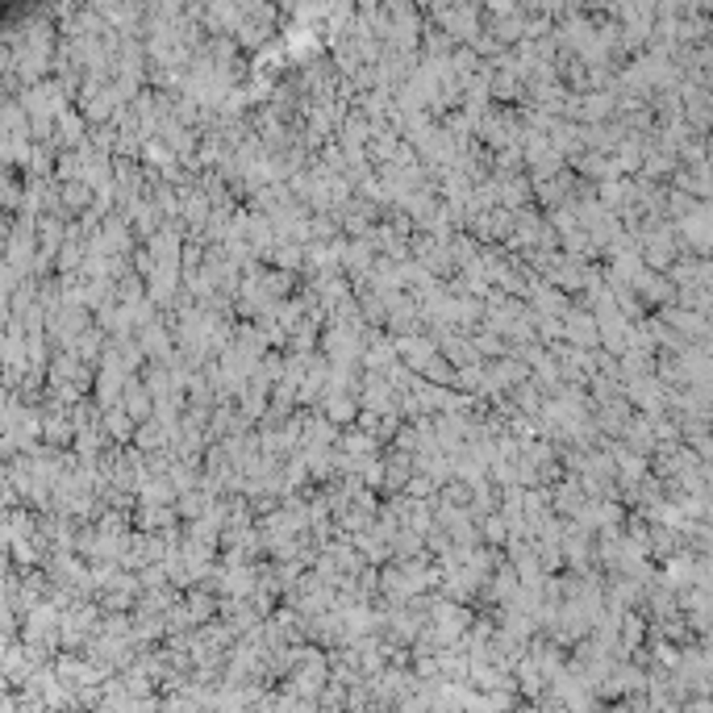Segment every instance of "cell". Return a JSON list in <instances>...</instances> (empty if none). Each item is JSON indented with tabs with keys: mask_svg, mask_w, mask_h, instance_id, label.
I'll return each mask as SVG.
<instances>
[{
	"mask_svg": "<svg viewBox=\"0 0 713 713\" xmlns=\"http://www.w3.org/2000/svg\"><path fill=\"white\" fill-rule=\"evenodd\" d=\"M643 250H647V259L655 263V267H668V263H671V250H676V242H671V230H655V234H647Z\"/></svg>",
	"mask_w": 713,
	"mask_h": 713,
	"instance_id": "6da1fadb",
	"label": "cell"
},
{
	"mask_svg": "<svg viewBox=\"0 0 713 713\" xmlns=\"http://www.w3.org/2000/svg\"><path fill=\"white\" fill-rule=\"evenodd\" d=\"M684 113H689L692 126H713V100L705 97V92H692V97H689V108H684Z\"/></svg>",
	"mask_w": 713,
	"mask_h": 713,
	"instance_id": "7a4b0ae2",
	"label": "cell"
}]
</instances>
